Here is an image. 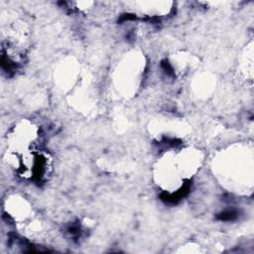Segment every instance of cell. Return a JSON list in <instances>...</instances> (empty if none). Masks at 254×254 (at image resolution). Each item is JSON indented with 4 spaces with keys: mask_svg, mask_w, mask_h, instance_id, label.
I'll list each match as a JSON object with an SVG mask.
<instances>
[{
    "mask_svg": "<svg viewBox=\"0 0 254 254\" xmlns=\"http://www.w3.org/2000/svg\"><path fill=\"white\" fill-rule=\"evenodd\" d=\"M199 156L190 149L182 150L179 153L169 152L158 162V184L168 189L169 191H178L186 179H190L197 170Z\"/></svg>",
    "mask_w": 254,
    "mask_h": 254,
    "instance_id": "obj_1",
    "label": "cell"
}]
</instances>
